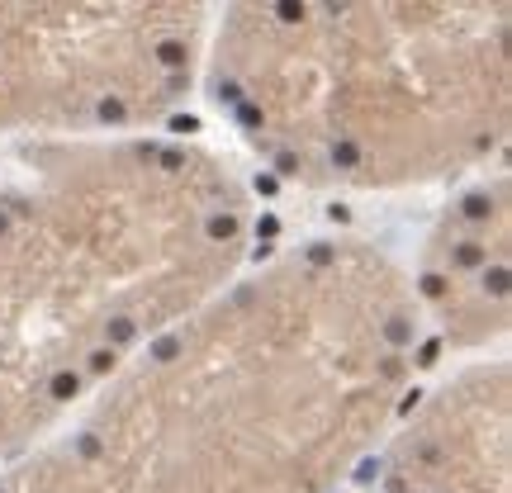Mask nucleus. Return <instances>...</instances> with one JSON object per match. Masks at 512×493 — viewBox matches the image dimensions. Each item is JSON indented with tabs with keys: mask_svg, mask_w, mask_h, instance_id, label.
<instances>
[]
</instances>
